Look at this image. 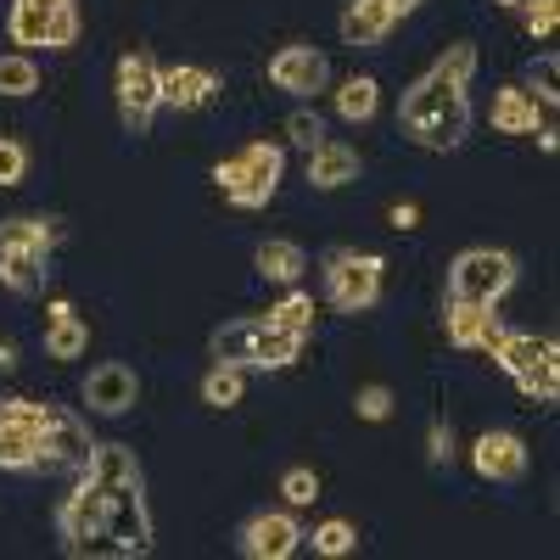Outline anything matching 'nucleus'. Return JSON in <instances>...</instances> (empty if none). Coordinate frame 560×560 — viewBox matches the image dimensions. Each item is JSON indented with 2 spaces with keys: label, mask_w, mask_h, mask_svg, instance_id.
<instances>
[{
  "label": "nucleus",
  "mask_w": 560,
  "mask_h": 560,
  "mask_svg": "<svg viewBox=\"0 0 560 560\" xmlns=\"http://www.w3.org/2000/svg\"><path fill=\"white\" fill-rule=\"evenodd\" d=\"M7 34L12 45H45V51H68L79 39V7L73 0H12L7 12Z\"/></svg>",
  "instance_id": "nucleus-6"
},
{
  "label": "nucleus",
  "mask_w": 560,
  "mask_h": 560,
  "mask_svg": "<svg viewBox=\"0 0 560 560\" xmlns=\"http://www.w3.org/2000/svg\"><path fill=\"white\" fill-rule=\"evenodd\" d=\"M275 331H298V337H308L314 331V298H303V292H287L269 314H264Z\"/></svg>",
  "instance_id": "nucleus-31"
},
{
  "label": "nucleus",
  "mask_w": 560,
  "mask_h": 560,
  "mask_svg": "<svg viewBox=\"0 0 560 560\" xmlns=\"http://www.w3.org/2000/svg\"><path fill=\"white\" fill-rule=\"evenodd\" d=\"M298 359H303V337H298V331H275V325L264 319L247 370H287V364H298Z\"/></svg>",
  "instance_id": "nucleus-26"
},
{
  "label": "nucleus",
  "mask_w": 560,
  "mask_h": 560,
  "mask_svg": "<svg viewBox=\"0 0 560 560\" xmlns=\"http://www.w3.org/2000/svg\"><path fill=\"white\" fill-rule=\"evenodd\" d=\"M393 7L387 0H348L342 7V39L353 45V51H376V45L393 34Z\"/></svg>",
  "instance_id": "nucleus-17"
},
{
  "label": "nucleus",
  "mask_w": 560,
  "mask_h": 560,
  "mask_svg": "<svg viewBox=\"0 0 560 560\" xmlns=\"http://www.w3.org/2000/svg\"><path fill=\"white\" fill-rule=\"evenodd\" d=\"M527 96H533V102H544V107H555V102H560V62H555V51L533 57V68H527Z\"/></svg>",
  "instance_id": "nucleus-33"
},
{
  "label": "nucleus",
  "mask_w": 560,
  "mask_h": 560,
  "mask_svg": "<svg viewBox=\"0 0 560 560\" xmlns=\"http://www.w3.org/2000/svg\"><path fill=\"white\" fill-rule=\"evenodd\" d=\"M493 359H499L504 376L516 382V376H527V370H538V364L555 359V342L538 337V331H504V342L493 348Z\"/></svg>",
  "instance_id": "nucleus-20"
},
{
  "label": "nucleus",
  "mask_w": 560,
  "mask_h": 560,
  "mask_svg": "<svg viewBox=\"0 0 560 560\" xmlns=\"http://www.w3.org/2000/svg\"><path fill=\"white\" fill-rule=\"evenodd\" d=\"M471 465L488 482H522L527 477V443L516 432H482L471 448Z\"/></svg>",
  "instance_id": "nucleus-14"
},
{
  "label": "nucleus",
  "mask_w": 560,
  "mask_h": 560,
  "mask_svg": "<svg viewBox=\"0 0 560 560\" xmlns=\"http://www.w3.org/2000/svg\"><path fill=\"white\" fill-rule=\"evenodd\" d=\"M382 275L387 258L382 253H353V247H331L325 253V303L337 314H364L382 298Z\"/></svg>",
  "instance_id": "nucleus-4"
},
{
  "label": "nucleus",
  "mask_w": 560,
  "mask_h": 560,
  "mask_svg": "<svg viewBox=\"0 0 560 560\" xmlns=\"http://www.w3.org/2000/svg\"><path fill=\"white\" fill-rule=\"evenodd\" d=\"M12 364H18V348H12V342H0V370H12Z\"/></svg>",
  "instance_id": "nucleus-43"
},
{
  "label": "nucleus",
  "mask_w": 560,
  "mask_h": 560,
  "mask_svg": "<svg viewBox=\"0 0 560 560\" xmlns=\"http://www.w3.org/2000/svg\"><path fill=\"white\" fill-rule=\"evenodd\" d=\"M387 7H393V18H409L415 7H427V0H387Z\"/></svg>",
  "instance_id": "nucleus-42"
},
{
  "label": "nucleus",
  "mask_w": 560,
  "mask_h": 560,
  "mask_svg": "<svg viewBox=\"0 0 560 560\" xmlns=\"http://www.w3.org/2000/svg\"><path fill=\"white\" fill-rule=\"evenodd\" d=\"M107 493V533L118 544V555H147L152 549V516H147V482H124V488H102Z\"/></svg>",
  "instance_id": "nucleus-11"
},
{
  "label": "nucleus",
  "mask_w": 560,
  "mask_h": 560,
  "mask_svg": "<svg viewBox=\"0 0 560 560\" xmlns=\"http://www.w3.org/2000/svg\"><path fill=\"white\" fill-rule=\"evenodd\" d=\"M471 73H477V45H448V51L404 90L398 124L415 147H427V152H459L465 147V135H471Z\"/></svg>",
  "instance_id": "nucleus-1"
},
{
  "label": "nucleus",
  "mask_w": 560,
  "mask_h": 560,
  "mask_svg": "<svg viewBox=\"0 0 560 560\" xmlns=\"http://www.w3.org/2000/svg\"><path fill=\"white\" fill-rule=\"evenodd\" d=\"M158 84H163V107H174V113H202L219 96V73L213 68H191V62L158 68Z\"/></svg>",
  "instance_id": "nucleus-13"
},
{
  "label": "nucleus",
  "mask_w": 560,
  "mask_h": 560,
  "mask_svg": "<svg viewBox=\"0 0 560 560\" xmlns=\"http://www.w3.org/2000/svg\"><path fill=\"white\" fill-rule=\"evenodd\" d=\"M516 287V258L499 247H465L448 264V303H482L499 308V298Z\"/></svg>",
  "instance_id": "nucleus-5"
},
{
  "label": "nucleus",
  "mask_w": 560,
  "mask_h": 560,
  "mask_svg": "<svg viewBox=\"0 0 560 560\" xmlns=\"http://www.w3.org/2000/svg\"><path fill=\"white\" fill-rule=\"evenodd\" d=\"M269 84L287 90L292 102H308L331 84V57H325L319 45H280L269 57Z\"/></svg>",
  "instance_id": "nucleus-10"
},
{
  "label": "nucleus",
  "mask_w": 560,
  "mask_h": 560,
  "mask_svg": "<svg viewBox=\"0 0 560 560\" xmlns=\"http://www.w3.org/2000/svg\"><path fill=\"white\" fill-rule=\"evenodd\" d=\"M158 113H163L158 57L152 51H124L118 57V124H124V135H147Z\"/></svg>",
  "instance_id": "nucleus-7"
},
{
  "label": "nucleus",
  "mask_w": 560,
  "mask_h": 560,
  "mask_svg": "<svg viewBox=\"0 0 560 560\" xmlns=\"http://www.w3.org/2000/svg\"><path fill=\"white\" fill-rule=\"evenodd\" d=\"M504 331L510 325L493 314V308H482V303H448V342L454 348H482V353H493L499 342H504Z\"/></svg>",
  "instance_id": "nucleus-16"
},
{
  "label": "nucleus",
  "mask_w": 560,
  "mask_h": 560,
  "mask_svg": "<svg viewBox=\"0 0 560 560\" xmlns=\"http://www.w3.org/2000/svg\"><path fill=\"white\" fill-rule=\"evenodd\" d=\"M0 287L18 298H39L45 287V258L39 253H0Z\"/></svg>",
  "instance_id": "nucleus-27"
},
{
  "label": "nucleus",
  "mask_w": 560,
  "mask_h": 560,
  "mask_svg": "<svg viewBox=\"0 0 560 560\" xmlns=\"http://www.w3.org/2000/svg\"><path fill=\"white\" fill-rule=\"evenodd\" d=\"M448 459H454V432L443 427V420H432V427H427V465H438V471H443Z\"/></svg>",
  "instance_id": "nucleus-38"
},
{
  "label": "nucleus",
  "mask_w": 560,
  "mask_h": 560,
  "mask_svg": "<svg viewBox=\"0 0 560 560\" xmlns=\"http://www.w3.org/2000/svg\"><path fill=\"white\" fill-rule=\"evenodd\" d=\"M57 538H62V555H118L113 533H107V493L90 482V471H79V488L57 504Z\"/></svg>",
  "instance_id": "nucleus-3"
},
{
  "label": "nucleus",
  "mask_w": 560,
  "mask_h": 560,
  "mask_svg": "<svg viewBox=\"0 0 560 560\" xmlns=\"http://www.w3.org/2000/svg\"><path fill=\"white\" fill-rule=\"evenodd\" d=\"M393 224L409 230V224H415V202H398V208H393Z\"/></svg>",
  "instance_id": "nucleus-41"
},
{
  "label": "nucleus",
  "mask_w": 560,
  "mask_h": 560,
  "mask_svg": "<svg viewBox=\"0 0 560 560\" xmlns=\"http://www.w3.org/2000/svg\"><path fill=\"white\" fill-rule=\"evenodd\" d=\"M34 90H39V68H34L28 51H7V57H0V96L23 102V96H34Z\"/></svg>",
  "instance_id": "nucleus-29"
},
{
  "label": "nucleus",
  "mask_w": 560,
  "mask_h": 560,
  "mask_svg": "<svg viewBox=\"0 0 560 560\" xmlns=\"http://www.w3.org/2000/svg\"><path fill=\"white\" fill-rule=\"evenodd\" d=\"M242 393H247V382H242L236 364H213L202 376V404H213V409H236Z\"/></svg>",
  "instance_id": "nucleus-30"
},
{
  "label": "nucleus",
  "mask_w": 560,
  "mask_h": 560,
  "mask_svg": "<svg viewBox=\"0 0 560 560\" xmlns=\"http://www.w3.org/2000/svg\"><path fill=\"white\" fill-rule=\"evenodd\" d=\"M522 12H527V34H533V39H544V34L555 28V18H560V7H555V0H527Z\"/></svg>",
  "instance_id": "nucleus-40"
},
{
  "label": "nucleus",
  "mask_w": 560,
  "mask_h": 560,
  "mask_svg": "<svg viewBox=\"0 0 560 560\" xmlns=\"http://www.w3.org/2000/svg\"><path fill=\"white\" fill-rule=\"evenodd\" d=\"M90 482L96 488H124V482H147L140 477V459H135V448L129 443H96V454H90Z\"/></svg>",
  "instance_id": "nucleus-22"
},
{
  "label": "nucleus",
  "mask_w": 560,
  "mask_h": 560,
  "mask_svg": "<svg viewBox=\"0 0 560 560\" xmlns=\"http://www.w3.org/2000/svg\"><path fill=\"white\" fill-rule=\"evenodd\" d=\"M57 242H62V224L57 219H34V213L0 219V253H39V258H51Z\"/></svg>",
  "instance_id": "nucleus-19"
},
{
  "label": "nucleus",
  "mask_w": 560,
  "mask_h": 560,
  "mask_svg": "<svg viewBox=\"0 0 560 560\" xmlns=\"http://www.w3.org/2000/svg\"><path fill=\"white\" fill-rule=\"evenodd\" d=\"M236 549L247 560H292L303 549V527L287 510H258V516H247V527L236 533Z\"/></svg>",
  "instance_id": "nucleus-12"
},
{
  "label": "nucleus",
  "mask_w": 560,
  "mask_h": 560,
  "mask_svg": "<svg viewBox=\"0 0 560 560\" xmlns=\"http://www.w3.org/2000/svg\"><path fill=\"white\" fill-rule=\"evenodd\" d=\"M493 129L499 135H533L538 129V102L527 96L522 84H510L493 96Z\"/></svg>",
  "instance_id": "nucleus-25"
},
{
  "label": "nucleus",
  "mask_w": 560,
  "mask_h": 560,
  "mask_svg": "<svg viewBox=\"0 0 560 560\" xmlns=\"http://www.w3.org/2000/svg\"><path fill=\"white\" fill-rule=\"evenodd\" d=\"M280 168H287V147H275V140H247L236 158L213 163V185L224 191L230 208L258 213L280 191Z\"/></svg>",
  "instance_id": "nucleus-2"
},
{
  "label": "nucleus",
  "mask_w": 560,
  "mask_h": 560,
  "mask_svg": "<svg viewBox=\"0 0 560 560\" xmlns=\"http://www.w3.org/2000/svg\"><path fill=\"white\" fill-rule=\"evenodd\" d=\"M23 174H28V152L18 140H0V185H23Z\"/></svg>",
  "instance_id": "nucleus-37"
},
{
  "label": "nucleus",
  "mask_w": 560,
  "mask_h": 560,
  "mask_svg": "<svg viewBox=\"0 0 560 560\" xmlns=\"http://www.w3.org/2000/svg\"><path fill=\"white\" fill-rule=\"evenodd\" d=\"M353 409H359V420H387V415H393V393H387V387H364V393L353 398Z\"/></svg>",
  "instance_id": "nucleus-39"
},
{
  "label": "nucleus",
  "mask_w": 560,
  "mask_h": 560,
  "mask_svg": "<svg viewBox=\"0 0 560 560\" xmlns=\"http://www.w3.org/2000/svg\"><path fill=\"white\" fill-rule=\"evenodd\" d=\"M253 264H258L264 280H275V287H298L303 269H308V253H303L298 242H264Z\"/></svg>",
  "instance_id": "nucleus-24"
},
{
  "label": "nucleus",
  "mask_w": 560,
  "mask_h": 560,
  "mask_svg": "<svg viewBox=\"0 0 560 560\" xmlns=\"http://www.w3.org/2000/svg\"><path fill=\"white\" fill-rule=\"evenodd\" d=\"M359 179V152L348 140H319L308 152V185L314 191H342V185Z\"/></svg>",
  "instance_id": "nucleus-18"
},
{
  "label": "nucleus",
  "mask_w": 560,
  "mask_h": 560,
  "mask_svg": "<svg viewBox=\"0 0 560 560\" xmlns=\"http://www.w3.org/2000/svg\"><path fill=\"white\" fill-rule=\"evenodd\" d=\"M516 387H522L533 404H555V393H560V359H549V364L527 370V376H516Z\"/></svg>",
  "instance_id": "nucleus-34"
},
{
  "label": "nucleus",
  "mask_w": 560,
  "mask_h": 560,
  "mask_svg": "<svg viewBox=\"0 0 560 560\" xmlns=\"http://www.w3.org/2000/svg\"><path fill=\"white\" fill-rule=\"evenodd\" d=\"M287 140L298 152H314L319 140H325V124H319V113H308V107H292L287 113Z\"/></svg>",
  "instance_id": "nucleus-35"
},
{
  "label": "nucleus",
  "mask_w": 560,
  "mask_h": 560,
  "mask_svg": "<svg viewBox=\"0 0 560 560\" xmlns=\"http://www.w3.org/2000/svg\"><path fill=\"white\" fill-rule=\"evenodd\" d=\"M140 398V382H135V370L129 364H96L84 376V404L90 415H129Z\"/></svg>",
  "instance_id": "nucleus-15"
},
{
  "label": "nucleus",
  "mask_w": 560,
  "mask_h": 560,
  "mask_svg": "<svg viewBox=\"0 0 560 560\" xmlns=\"http://www.w3.org/2000/svg\"><path fill=\"white\" fill-rule=\"evenodd\" d=\"M280 493H287V504H292V510H303V504H314V499H319V477L308 471V465H292V471L280 477Z\"/></svg>",
  "instance_id": "nucleus-36"
},
{
  "label": "nucleus",
  "mask_w": 560,
  "mask_h": 560,
  "mask_svg": "<svg viewBox=\"0 0 560 560\" xmlns=\"http://www.w3.org/2000/svg\"><path fill=\"white\" fill-rule=\"evenodd\" d=\"M90 348V325L79 319V308L68 298L51 303V325H45V353L51 359H79Z\"/></svg>",
  "instance_id": "nucleus-21"
},
{
  "label": "nucleus",
  "mask_w": 560,
  "mask_h": 560,
  "mask_svg": "<svg viewBox=\"0 0 560 560\" xmlns=\"http://www.w3.org/2000/svg\"><path fill=\"white\" fill-rule=\"evenodd\" d=\"M258 331H264V319H230V325H219V331L208 337V353H213V364H236V370H247Z\"/></svg>",
  "instance_id": "nucleus-23"
},
{
  "label": "nucleus",
  "mask_w": 560,
  "mask_h": 560,
  "mask_svg": "<svg viewBox=\"0 0 560 560\" xmlns=\"http://www.w3.org/2000/svg\"><path fill=\"white\" fill-rule=\"evenodd\" d=\"M303 544H314V555H353L359 549V533H353V522H342V516H331V522H319L314 533H303Z\"/></svg>",
  "instance_id": "nucleus-32"
},
{
  "label": "nucleus",
  "mask_w": 560,
  "mask_h": 560,
  "mask_svg": "<svg viewBox=\"0 0 560 560\" xmlns=\"http://www.w3.org/2000/svg\"><path fill=\"white\" fill-rule=\"evenodd\" d=\"M376 102H382V84L376 79H348L342 90H337V113L348 118V124H364V118H376Z\"/></svg>",
  "instance_id": "nucleus-28"
},
{
  "label": "nucleus",
  "mask_w": 560,
  "mask_h": 560,
  "mask_svg": "<svg viewBox=\"0 0 560 560\" xmlns=\"http://www.w3.org/2000/svg\"><path fill=\"white\" fill-rule=\"evenodd\" d=\"M45 454V404L0 398V471H39Z\"/></svg>",
  "instance_id": "nucleus-8"
},
{
  "label": "nucleus",
  "mask_w": 560,
  "mask_h": 560,
  "mask_svg": "<svg viewBox=\"0 0 560 560\" xmlns=\"http://www.w3.org/2000/svg\"><path fill=\"white\" fill-rule=\"evenodd\" d=\"M499 7H510V12H522V7H527V0H499Z\"/></svg>",
  "instance_id": "nucleus-44"
},
{
  "label": "nucleus",
  "mask_w": 560,
  "mask_h": 560,
  "mask_svg": "<svg viewBox=\"0 0 560 560\" xmlns=\"http://www.w3.org/2000/svg\"><path fill=\"white\" fill-rule=\"evenodd\" d=\"M90 454H96V438L90 427L62 409V404H45V454H39V471H84Z\"/></svg>",
  "instance_id": "nucleus-9"
}]
</instances>
